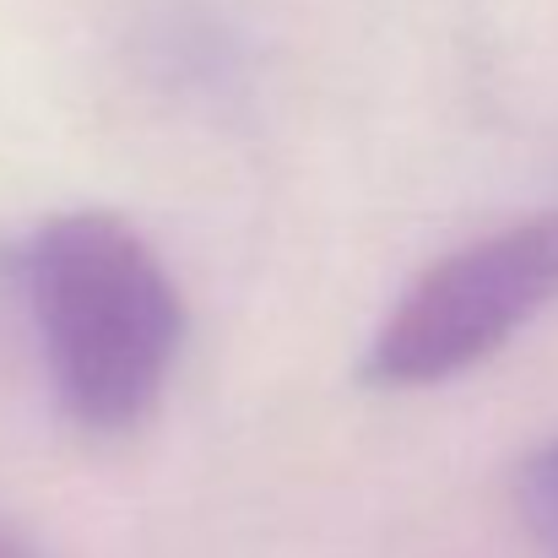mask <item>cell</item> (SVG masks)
<instances>
[{"label": "cell", "mask_w": 558, "mask_h": 558, "mask_svg": "<svg viewBox=\"0 0 558 558\" xmlns=\"http://www.w3.org/2000/svg\"><path fill=\"white\" fill-rule=\"evenodd\" d=\"M22 282L60 412L98 439L136 434L169 396L190 337L163 255L114 211H60L38 222Z\"/></svg>", "instance_id": "cell-1"}, {"label": "cell", "mask_w": 558, "mask_h": 558, "mask_svg": "<svg viewBox=\"0 0 558 558\" xmlns=\"http://www.w3.org/2000/svg\"><path fill=\"white\" fill-rule=\"evenodd\" d=\"M558 304V206L488 228L423 266L364 348L369 390H434L483 369Z\"/></svg>", "instance_id": "cell-2"}, {"label": "cell", "mask_w": 558, "mask_h": 558, "mask_svg": "<svg viewBox=\"0 0 558 558\" xmlns=\"http://www.w3.org/2000/svg\"><path fill=\"white\" fill-rule=\"evenodd\" d=\"M515 510L543 558H558V439L543 445L515 477Z\"/></svg>", "instance_id": "cell-3"}, {"label": "cell", "mask_w": 558, "mask_h": 558, "mask_svg": "<svg viewBox=\"0 0 558 558\" xmlns=\"http://www.w3.org/2000/svg\"><path fill=\"white\" fill-rule=\"evenodd\" d=\"M0 558H33V548H27L11 526H0Z\"/></svg>", "instance_id": "cell-4"}]
</instances>
